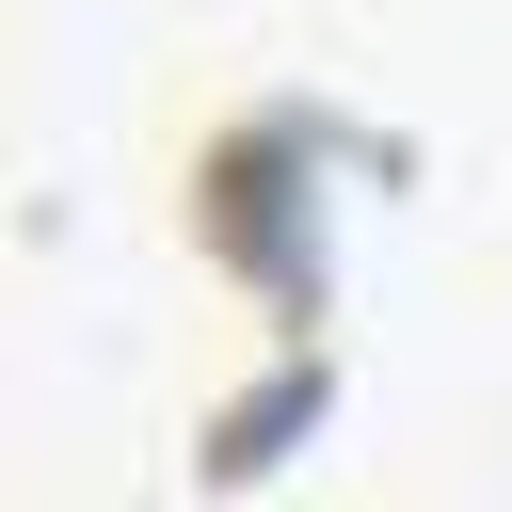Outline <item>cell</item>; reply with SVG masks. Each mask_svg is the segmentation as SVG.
<instances>
[{"mask_svg": "<svg viewBox=\"0 0 512 512\" xmlns=\"http://www.w3.org/2000/svg\"><path fill=\"white\" fill-rule=\"evenodd\" d=\"M320 144H304V112H240V128H208L192 144V240H208V272H272V288H304V256H320Z\"/></svg>", "mask_w": 512, "mask_h": 512, "instance_id": "obj_1", "label": "cell"}]
</instances>
